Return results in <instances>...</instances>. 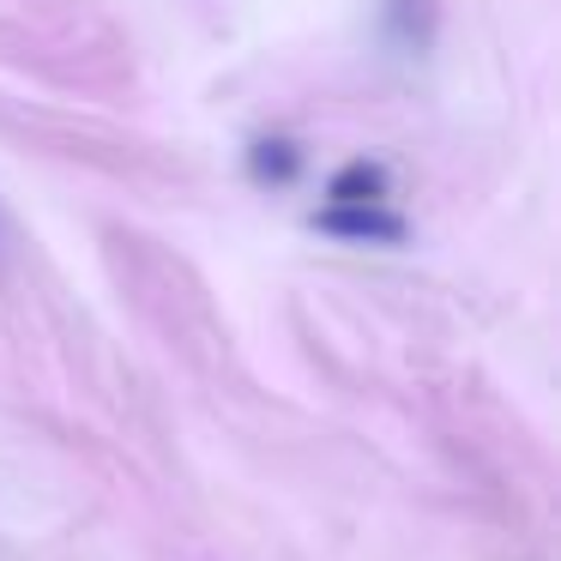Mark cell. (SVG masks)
<instances>
[{
	"mask_svg": "<svg viewBox=\"0 0 561 561\" xmlns=\"http://www.w3.org/2000/svg\"><path fill=\"white\" fill-rule=\"evenodd\" d=\"M387 194H392V175L380 158H351L327 182V206H387Z\"/></svg>",
	"mask_w": 561,
	"mask_h": 561,
	"instance_id": "cell-2",
	"label": "cell"
},
{
	"mask_svg": "<svg viewBox=\"0 0 561 561\" xmlns=\"http://www.w3.org/2000/svg\"><path fill=\"white\" fill-rule=\"evenodd\" d=\"M0 236H7V218H0Z\"/></svg>",
	"mask_w": 561,
	"mask_h": 561,
	"instance_id": "cell-4",
	"label": "cell"
},
{
	"mask_svg": "<svg viewBox=\"0 0 561 561\" xmlns=\"http://www.w3.org/2000/svg\"><path fill=\"white\" fill-rule=\"evenodd\" d=\"M248 175H254L260 187H290L296 175H302V151H296V139L284 134H266L248 146Z\"/></svg>",
	"mask_w": 561,
	"mask_h": 561,
	"instance_id": "cell-3",
	"label": "cell"
},
{
	"mask_svg": "<svg viewBox=\"0 0 561 561\" xmlns=\"http://www.w3.org/2000/svg\"><path fill=\"white\" fill-rule=\"evenodd\" d=\"M314 230L339 236V242H380V248H399L404 236H411L392 206H320Z\"/></svg>",
	"mask_w": 561,
	"mask_h": 561,
	"instance_id": "cell-1",
	"label": "cell"
}]
</instances>
